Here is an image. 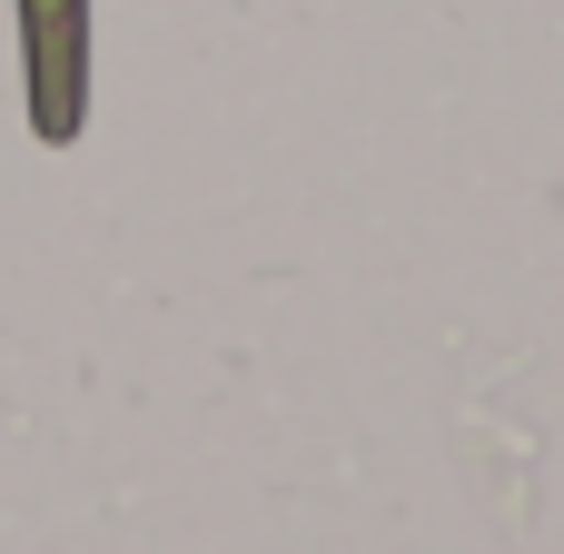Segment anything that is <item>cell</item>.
<instances>
[{"instance_id": "obj_1", "label": "cell", "mask_w": 564, "mask_h": 554, "mask_svg": "<svg viewBox=\"0 0 564 554\" xmlns=\"http://www.w3.org/2000/svg\"><path fill=\"white\" fill-rule=\"evenodd\" d=\"M20 50H30V119H40V139H69L79 99H89V0H20Z\"/></svg>"}]
</instances>
